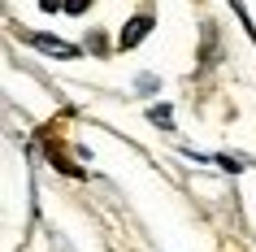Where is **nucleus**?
I'll list each match as a JSON object with an SVG mask.
<instances>
[{
    "instance_id": "5",
    "label": "nucleus",
    "mask_w": 256,
    "mask_h": 252,
    "mask_svg": "<svg viewBox=\"0 0 256 252\" xmlns=\"http://www.w3.org/2000/svg\"><path fill=\"white\" fill-rule=\"evenodd\" d=\"M40 9L44 14H56V9H66V0H40Z\"/></svg>"
},
{
    "instance_id": "2",
    "label": "nucleus",
    "mask_w": 256,
    "mask_h": 252,
    "mask_svg": "<svg viewBox=\"0 0 256 252\" xmlns=\"http://www.w3.org/2000/svg\"><path fill=\"white\" fill-rule=\"evenodd\" d=\"M30 44H35V48H40V53H48V57H78V48H74V44H66V40H52V35H35V31H30L26 35Z\"/></svg>"
},
{
    "instance_id": "4",
    "label": "nucleus",
    "mask_w": 256,
    "mask_h": 252,
    "mask_svg": "<svg viewBox=\"0 0 256 252\" xmlns=\"http://www.w3.org/2000/svg\"><path fill=\"white\" fill-rule=\"evenodd\" d=\"M87 5L92 0H66V14H87Z\"/></svg>"
},
{
    "instance_id": "1",
    "label": "nucleus",
    "mask_w": 256,
    "mask_h": 252,
    "mask_svg": "<svg viewBox=\"0 0 256 252\" xmlns=\"http://www.w3.org/2000/svg\"><path fill=\"white\" fill-rule=\"evenodd\" d=\"M148 31H152V18H148V14H139V18H130V22L122 27L118 44H122V48H139V44L148 40Z\"/></svg>"
},
{
    "instance_id": "3",
    "label": "nucleus",
    "mask_w": 256,
    "mask_h": 252,
    "mask_svg": "<svg viewBox=\"0 0 256 252\" xmlns=\"http://www.w3.org/2000/svg\"><path fill=\"white\" fill-rule=\"evenodd\" d=\"M148 118L156 122V126H170V109H165V105H156V109H152V113H148Z\"/></svg>"
}]
</instances>
